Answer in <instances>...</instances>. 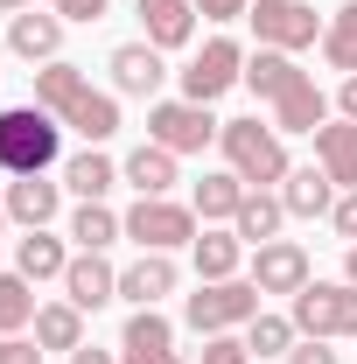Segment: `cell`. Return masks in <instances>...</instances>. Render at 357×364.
Masks as SVG:
<instances>
[{"label":"cell","instance_id":"cell-1","mask_svg":"<svg viewBox=\"0 0 357 364\" xmlns=\"http://www.w3.org/2000/svg\"><path fill=\"white\" fill-rule=\"evenodd\" d=\"M245 85L273 105V127H280V134H315V127H329V98L315 91V77L287 49H252V56H245Z\"/></svg>","mask_w":357,"mask_h":364},{"label":"cell","instance_id":"cell-2","mask_svg":"<svg viewBox=\"0 0 357 364\" xmlns=\"http://www.w3.org/2000/svg\"><path fill=\"white\" fill-rule=\"evenodd\" d=\"M36 105H49L63 127H78L91 147L119 134V98H112V91H91V77L78 70V63H63V56L36 70Z\"/></svg>","mask_w":357,"mask_h":364},{"label":"cell","instance_id":"cell-3","mask_svg":"<svg viewBox=\"0 0 357 364\" xmlns=\"http://www.w3.org/2000/svg\"><path fill=\"white\" fill-rule=\"evenodd\" d=\"M63 147V119L49 105H7L0 112V176H49Z\"/></svg>","mask_w":357,"mask_h":364},{"label":"cell","instance_id":"cell-4","mask_svg":"<svg viewBox=\"0 0 357 364\" xmlns=\"http://www.w3.org/2000/svg\"><path fill=\"white\" fill-rule=\"evenodd\" d=\"M224 161L231 176H245V189H267V182H287V140L280 127H260V119H224Z\"/></svg>","mask_w":357,"mask_h":364},{"label":"cell","instance_id":"cell-5","mask_svg":"<svg viewBox=\"0 0 357 364\" xmlns=\"http://www.w3.org/2000/svg\"><path fill=\"white\" fill-rule=\"evenodd\" d=\"M252 316H260V287L252 280H203L182 301V322L196 336H224V329H238V322H252Z\"/></svg>","mask_w":357,"mask_h":364},{"label":"cell","instance_id":"cell-6","mask_svg":"<svg viewBox=\"0 0 357 364\" xmlns=\"http://www.w3.org/2000/svg\"><path fill=\"white\" fill-rule=\"evenodd\" d=\"M218 134H224V119H211V105H196V98H161V105H147V140L169 147V154H203Z\"/></svg>","mask_w":357,"mask_h":364},{"label":"cell","instance_id":"cell-7","mask_svg":"<svg viewBox=\"0 0 357 364\" xmlns=\"http://www.w3.org/2000/svg\"><path fill=\"white\" fill-rule=\"evenodd\" d=\"M294 329L302 336H357V287L351 280H309L294 294Z\"/></svg>","mask_w":357,"mask_h":364},{"label":"cell","instance_id":"cell-8","mask_svg":"<svg viewBox=\"0 0 357 364\" xmlns=\"http://www.w3.org/2000/svg\"><path fill=\"white\" fill-rule=\"evenodd\" d=\"M127 238L140 252H176V245H196V210L189 203H169V196H140L127 210Z\"/></svg>","mask_w":357,"mask_h":364},{"label":"cell","instance_id":"cell-9","mask_svg":"<svg viewBox=\"0 0 357 364\" xmlns=\"http://www.w3.org/2000/svg\"><path fill=\"white\" fill-rule=\"evenodd\" d=\"M252 36H260V49H309V43H322V28L329 21H315V7L309 0H252Z\"/></svg>","mask_w":357,"mask_h":364},{"label":"cell","instance_id":"cell-10","mask_svg":"<svg viewBox=\"0 0 357 364\" xmlns=\"http://www.w3.org/2000/svg\"><path fill=\"white\" fill-rule=\"evenodd\" d=\"M231 85H245V49L231 43V36L203 43V56H189V70H182V98H196V105L224 98Z\"/></svg>","mask_w":357,"mask_h":364},{"label":"cell","instance_id":"cell-11","mask_svg":"<svg viewBox=\"0 0 357 364\" xmlns=\"http://www.w3.org/2000/svg\"><path fill=\"white\" fill-rule=\"evenodd\" d=\"M245 280H252L260 294H287V301H294L315 273H309V252H302L294 238H267V245H252V273H245Z\"/></svg>","mask_w":357,"mask_h":364},{"label":"cell","instance_id":"cell-12","mask_svg":"<svg viewBox=\"0 0 357 364\" xmlns=\"http://www.w3.org/2000/svg\"><path fill=\"white\" fill-rule=\"evenodd\" d=\"M63 294H70L78 309H105V301H119V267H112L105 252H70Z\"/></svg>","mask_w":357,"mask_h":364},{"label":"cell","instance_id":"cell-13","mask_svg":"<svg viewBox=\"0 0 357 364\" xmlns=\"http://www.w3.org/2000/svg\"><path fill=\"white\" fill-rule=\"evenodd\" d=\"M56 210H63V182H49V176H14L7 182V225L43 231Z\"/></svg>","mask_w":357,"mask_h":364},{"label":"cell","instance_id":"cell-14","mask_svg":"<svg viewBox=\"0 0 357 364\" xmlns=\"http://www.w3.org/2000/svg\"><path fill=\"white\" fill-rule=\"evenodd\" d=\"M105 70H112V85L127 91V98H154L161 77H169V63H161V49H154V43H119Z\"/></svg>","mask_w":357,"mask_h":364},{"label":"cell","instance_id":"cell-15","mask_svg":"<svg viewBox=\"0 0 357 364\" xmlns=\"http://www.w3.org/2000/svg\"><path fill=\"white\" fill-rule=\"evenodd\" d=\"M169 358H176V322L154 309H134L127 336H119V364H169Z\"/></svg>","mask_w":357,"mask_h":364},{"label":"cell","instance_id":"cell-16","mask_svg":"<svg viewBox=\"0 0 357 364\" xmlns=\"http://www.w3.org/2000/svg\"><path fill=\"white\" fill-rule=\"evenodd\" d=\"M7 49H14L21 63H56V49H63V14L21 7V14L7 21Z\"/></svg>","mask_w":357,"mask_h":364},{"label":"cell","instance_id":"cell-17","mask_svg":"<svg viewBox=\"0 0 357 364\" xmlns=\"http://www.w3.org/2000/svg\"><path fill=\"white\" fill-rule=\"evenodd\" d=\"M315 161L336 189H357V119H329L315 127Z\"/></svg>","mask_w":357,"mask_h":364},{"label":"cell","instance_id":"cell-18","mask_svg":"<svg viewBox=\"0 0 357 364\" xmlns=\"http://www.w3.org/2000/svg\"><path fill=\"white\" fill-rule=\"evenodd\" d=\"M161 294H176V259H169V252H140L134 267L119 273V301H134V309H154Z\"/></svg>","mask_w":357,"mask_h":364},{"label":"cell","instance_id":"cell-19","mask_svg":"<svg viewBox=\"0 0 357 364\" xmlns=\"http://www.w3.org/2000/svg\"><path fill=\"white\" fill-rule=\"evenodd\" d=\"M140 28L154 49H182L196 36V0H140Z\"/></svg>","mask_w":357,"mask_h":364},{"label":"cell","instance_id":"cell-20","mask_svg":"<svg viewBox=\"0 0 357 364\" xmlns=\"http://www.w3.org/2000/svg\"><path fill=\"white\" fill-rule=\"evenodd\" d=\"M280 203H287V218H322V210H336V182L322 168H287Z\"/></svg>","mask_w":357,"mask_h":364},{"label":"cell","instance_id":"cell-21","mask_svg":"<svg viewBox=\"0 0 357 364\" xmlns=\"http://www.w3.org/2000/svg\"><path fill=\"white\" fill-rule=\"evenodd\" d=\"M245 196H252V189H245V176H231V168H218V176H203V182H196V203H189V210H196L203 225H231Z\"/></svg>","mask_w":357,"mask_h":364},{"label":"cell","instance_id":"cell-22","mask_svg":"<svg viewBox=\"0 0 357 364\" xmlns=\"http://www.w3.org/2000/svg\"><path fill=\"white\" fill-rule=\"evenodd\" d=\"M119 176L134 182L140 196H169V189H176V154H169V147H154V140H140L134 154H127V168H119Z\"/></svg>","mask_w":357,"mask_h":364},{"label":"cell","instance_id":"cell-23","mask_svg":"<svg viewBox=\"0 0 357 364\" xmlns=\"http://www.w3.org/2000/svg\"><path fill=\"white\" fill-rule=\"evenodd\" d=\"M36 343L43 350H85V309L78 301H43L36 309Z\"/></svg>","mask_w":357,"mask_h":364},{"label":"cell","instance_id":"cell-24","mask_svg":"<svg viewBox=\"0 0 357 364\" xmlns=\"http://www.w3.org/2000/svg\"><path fill=\"white\" fill-rule=\"evenodd\" d=\"M280 225H287V203H280V196H267V189H252V196L238 203V218H231V231H238L245 245H267V238H280Z\"/></svg>","mask_w":357,"mask_h":364},{"label":"cell","instance_id":"cell-25","mask_svg":"<svg viewBox=\"0 0 357 364\" xmlns=\"http://www.w3.org/2000/svg\"><path fill=\"white\" fill-rule=\"evenodd\" d=\"M70 267V252H63V238H49V231H28L21 245H14V273L21 280H63Z\"/></svg>","mask_w":357,"mask_h":364},{"label":"cell","instance_id":"cell-26","mask_svg":"<svg viewBox=\"0 0 357 364\" xmlns=\"http://www.w3.org/2000/svg\"><path fill=\"white\" fill-rule=\"evenodd\" d=\"M238 259H245L238 231H203L196 238V280H238Z\"/></svg>","mask_w":357,"mask_h":364},{"label":"cell","instance_id":"cell-27","mask_svg":"<svg viewBox=\"0 0 357 364\" xmlns=\"http://www.w3.org/2000/svg\"><path fill=\"white\" fill-rule=\"evenodd\" d=\"M70 238H78V252H105L112 238H127V218H112L105 203H78L70 210Z\"/></svg>","mask_w":357,"mask_h":364},{"label":"cell","instance_id":"cell-28","mask_svg":"<svg viewBox=\"0 0 357 364\" xmlns=\"http://www.w3.org/2000/svg\"><path fill=\"white\" fill-rule=\"evenodd\" d=\"M63 182L78 189V203H105V196H112V182H119V168H112V161H105L98 147H85V154H78V161L63 168Z\"/></svg>","mask_w":357,"mask_h":364},{"label":"cell","instance_id":"cell-29","mask_svg":"<svg viewBox=\"0 0 357 364\" xmlns=\"http://www.w3.org/2000/svg\"><path fill=\"white\" fill-rule=\"evenodd\" d=\"M322 56H329V70L357 77V0H343V7L329 14V28H322Z\"/></svg>","mask_w":357,"mask_h":364},{"label":"cell","instance_id":"cell-30","mask_svg":"<svg viewBox=\"0 0 357 364\" xmlns=\"http://www.w3.org/2000/svg\"><path fill=\"white\" fill-rule=\"evenodd\" d=\"M294 336H302L294 316H267V309H260V316L245 322V350H260V358H287V350H294Z\"/></svg>","mask_w":357,"mask_h":364},{"label":"cell","instance_id":"cell-31","mask_svg":"<svg viewBox=\"0 0 357 364\" xmlns=\"http://www.w3.org/2000/svg\"><path fill=\"white\" fill-rule=\"evenodd\" d=\"M36 280H21V273H0V336H14V329H28L36 322V294H28Z\"/></svg>","mask_w":357,"mask_h":364},{"label":"cell","instance_id":"cell-32","mask_svg":"<svg viewBox=\"0 0 357 364\" xmlns=\"http://www.w3.org/2000/svg\"><path fill=\"white\" fill-rule=\"evenodd\" d=\"M203 364H252L245 336H203Z\"/></svg>","mask_w":357,"mask_h":364},{"label":"cell","instance_id":"cell-33","mask_svg":"<svg viewBox=\"0 0 357 364\" xmlns=\"http://www.w3.org/2000/svg\"><path fill=\"white\" fill-rule=\"evenodd\" d=\"M49 7H56L63 21H105V7H112V0H49Z\"/></svg>","mask_w":357,"mask_h":364},{"label":"cell","instance_id":"cell-34","mask_svg":"<svg viewBox=\"0 0 357 364\" xmlns=\"http://www.w3.org/2000/svg\"><path fill=\"white\" fill-rule=\"evenodd\" d=\"M196 14L203 21H238V14H252V0H196Z\"/></svg>","mask_w":357,"mask_h":364},{"label":"cell","instance_id":"cell-35","mask_svg":"<svg viewBox=\"0 0 357 364\" xmlns=\"http://www.w3.org/2000/svg\"><path fill=\"white\" fill-rule=\"evenodd\" d=\"M0 364H43V343H21V336H0Z\"/></svg>","mask_w":357,"mask_h":364},{"label":"cell","instance_id":"cell-36","mask_svg":"<svg viewBox=\"0 0 357 364\" xmlns=\"http://www.w3.org/2000/svg\"><path fill=\"white\" fill-rule=\"evenodd\" d=\"M329 218H336V231L357 245V189H343V196H336V210H329Z\"/></svg>","mask_w":357,"mask_h":364},{"label":"cell","instance_id":"cell-37","mask_svg":"<svg viewBox=\"0 0 357 364\" xmlns=\"http://www.w3.org/2000/svg\"><path fill=\"white\" fill-rule=\"evenodd\" d=\"M287 364H336V350H329L322 336H309V343H294V350H287Z\"/></svg>","mask_w":357,"mask_h":364},{"label":"cell","instance_id":"cell-38","mask_svg":"<svg viewBox=\"0 0 357 364\" xmlns=\"http://www.w3.org/2000/svg\"><path fill=\"white\" fill-rule=\"evenodd\" d=\"M336 112H343V119H357V77H343V91H336Z\"/></svg>","mask_w":357,"mask_h":364},{"label":"cell","instance_id":"cell-39","mask_svg":"<svg viewBox=\"0 0 357 364\" xmlns=\"http://www.w3.org/2000/svg\"><path fill=\"white\" fill-rule=\"evenodd\" d=\"M70 364H119L112 350H70Z\"/></svg>","mask_w":357,"mask_h":364},{"label":"cell","instance_id":"cell-40","mask_svg":"<svg viewBox=\"0 0 357 364\" xmlns=\"http://www.w3.org/2000/svg\"><path fill=\"white\" fill-rule=\"evenodd\" d=\"M343 280H351V287H357V245H351V252H343Z\"/></svg>","mask_w":357,"mask_h":364},{"label":"cell","instance_id":"cell-41","mask_svg":"<svg viewBox=\"0 0 357 364\" xmlns=\"http://www.w3.org/2000/svg\"><path fill=\"white\" fill-rule=\"evenodd\" d=\"M21 7H36V0H0V14H7V21H14V14H21Z\"/></svg>","mask_w":357,"mask_h":364},{"label":"cell","instance_id":"cell-42","mask_svg":"<svg viewBox=\"0 0 357 364\" xmlns=\"http://www.w3.org/2000/svg\"><path fill=\"white\" fill-rule=\"evenodd\" d=\"M0 231H7V189H0Z\"/></svg>","mask_w":357,"mask_h":364},{"label":"cell","instance_id":"cell-43","mask_svg":"<svg viewBox=\"0 0 357 364\" xmlns=\"http://www.w3.org/2000/svg\"><path fill=\"white\" fill-rule=\"evenodd\" d=\"M169 364H182V358H169Z\"/></svg>","mask_w":357,"mask_h":364}]
</instances>
